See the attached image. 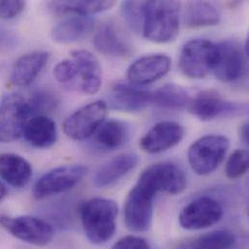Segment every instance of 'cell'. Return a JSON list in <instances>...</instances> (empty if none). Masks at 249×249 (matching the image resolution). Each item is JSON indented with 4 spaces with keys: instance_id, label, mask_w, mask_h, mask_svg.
<instances>
[{
    "instance_id": "cell-1",
    "label": "cell",
    "mask_w": 249,
    "mask_h": 249,
    "mask_svg": "<svg viewBox=\"0 0 249 249\" xmlns=\"http://www.w3.org/2000/svg\"><path fill=\"white\" fill-rule=\"evenodd\" d=\"M180 2L144 1L142 33L153 43L166 44L179 33Z\"/></svg>"
},
{
    "instance_id": "cell-2",
    "label": "cell",
    "mask_w": 249,
    "mask_h": 249,
    "mask_svg": "<svg viewBox=\"0 0 249 249\" xmlns=\"http://www.w3.org/2000/svg\"><path fill=\"white\" fill-rule=\"evenodd\" d=\"M80 213L85 235L90 243L103 245L114 237L119 214V207L114 200L91 198L82 205Z\"/></svg>"
},
{
    "instance_id": "cell-3",
    "label": "cell",
    "mask_w": 249,
    "mask_h": 249,
    "mask_svg": "<svg viewBox=\"0 0 249 249\" xmlns=\"http://www.w3.org/2000/svg\"><path fill=\"white\" fill-rule=\"evenodd\" d=\"M230 145L223 135H207L194 142L188 149V162L199 176L213 173L223 162Z\"/></svg>"
},
{
    "instance_id": "cell-4",
    "label": "cell",
    "mask_w": 249,
    "mask_h": 249,
    "mask_svg": "<svg viewBox=\"0 0 249 249\" xmlns=\"http://www.w3.org/2000/svg\"><path fill=\"white\" fill-rule=\"evenodd\" d=\"M216 58V44L206 39H193L182 47L178 65L184 76L204 79L213 71Z\"/></svg>"
},
{
    "instance_id": "cell-5",
    "label": "cell",
    "mask_w": 249,
    "mask_h": 249,
    "mask_svg": "<svg viewBox=\"0 0 249 249\" xmlns=\"http://www.w3.org/2000/svg\"><path fill=\"white\" fill-rule=\"evenodd\" d=\"M155 195L156 193L149 187L137 181L125 200L124 215L128 230L142 233L150 229Z\"/></svg>"
},
{
    "instance_id": "cell-6",
    "label": "cell",
    "mask_w": 249,
    "mask_h": 249,
    "mask_svg": "<svg viewBox=\"0 0 249 249\" xmlns=\"http://www.w3.org/2000/svg\"><path fill=\"white\" fill-rule=\"evenodd\" d=\"M30 119L27 99L18 92L6 94L0 101V142H12L22 137Z\"/></svg>"
},
{
    "instance_id": "cell-7",
    "label": "cell",
    "mask_w": 249,
    "mask_h": 249,
    "mask_svg": "<svg viewBox=\"0 0 249 249\" xmlns=\"http://www.w3.org/2000/svg\"><path fill=\"white\" fill-rule=\"evenodd\" d=\"M88 168L80 164L63 165L44 174L34 184L32 195L36 200L64 193L74 188L87 175Z\"/></svg>"
},
{
    "instance_id": "cell-8",
    "label": "cell",
    "mask_w": 249,
    "mask_h": 249,
    "mask_svg": "<svg viewBox=\"0 0 249 249\" xmlns=\"http://www.w3.org/2000/svg\"><path fill=\"white\" fill-rule=\"evenodd\" d=\"M190 113L203 122L218 118L236 117L248 112V105L224 99L217 91L207 89L190 98L187 105Z\"/></svg>"
},
{
    "instance_id": "cell-9",
    "label": "cell",
    "mask_w": 249,
    "mask_h": 249,
    "mask_svg": "<svg viewBox=\"0 0 249 249\" xmlns=\"http://www.w3.org/2000/svg\"><path fill=\"white\" fill-rule=\"evenodd\" d=\"M0 226L13 237L36 247L48 246L54 237V230L49 222L29 215L0 214Z\"/></svg>"
},
{
    "instance_id": "cell-10",
    "label": "cell",
    "mask_w": 249,
    "mask_h": 249,
    "mask_svg": "<svg viewBox=\"0 0 249 249\" xmlns=\"http://www.w3.org/2000/svg\"><path fill=\"white\" fill-rule=\"evenodd\" d=\"M138 182L158 192L178 195L187 185V178L183 170L175 163H156L147 167L139 177Z\"/></svg>"
},
{
    "instance_id": "cell-11",
    "label": "cell",
    "mask_w": 249,
    "mask_h": 249,
    "mask_svg": "<svg viewBox=\"0 0 249 249\" xmlns=\"http://www.w3.org/2000/svg\"><path fill=\"white\" fill-rule=\"evenodd\" d=\"M107 114L108 105L104 101L89 103L66 119L63 124L64 133L75 141L87 140L105 123Z\"/></svg>"
},
{
    "instance_id": "cell-12",
    "label": "cell",
    "mask_w": 249,
    "mask_h": 249,
    "mask_svg": "<svg viewBox=\"0 0 249 249\" xmlns=\"http://www.w3.org/2000/svg\"><path fill=\"white\" fill-rule=\"evenodd\" d=\"M223 213V208L218 201L204 196L187 204L180 212L178 221L183 229L198 231L218 223Z\"/></svg>"
},
{
    "instance_id": "cell-13",
    "label": "cell",
    "mask_w": 249,
    "mask_h": 249,
    "mask_svg": "<svg viewBox=\"0 0 249 249\" xmlns=\"http://www.w3.org/2000/svg\"><path fill=\"white\" fill-rule=\"evenodd\" d=\"M217 58L213 68L214 76L223 83L241 79L247 68V55L242 47L235 41L226 40L216 44Z\"/></svg>"
},
{
    "instance_id": "cell-14",
    "label": "cell",
    "mask_w": 249,
    "mask_h": 249,
    "mask_svg": "<svg viewBox=\"0 0 249 249\" xmlns=\"http://www.w3.org/2000/svg\"><path fill=\"white\" fill-rule=\"evenodd\" d=\"M172 60L167 54L153 53L135 60L127 70L129 84L136 87L150 85L164 77L171 68Z\"/></svg>"
},
{
    "instance_id": "cell-15",
    "label": "cell",
    "mask_w": 249,
    "mask_h": 249,
    "mask_svg": "<svg viewBox=\"0 0 249 249\" xmlns=\"http://www.w3.org/2000/svg\"><path fill=\"white\" fill-rule=\"evenodd\" d=\"M185 136V129L176 122H160L153 125L140 140L141 148L149 154L164 152L178 144Z\"/></svg>"
},
{
    "instance_id": "cell-16",
    "label": "cell",
    "mask_w": 249,
    "mask_h": 249,
    "mask_svg": "<svg viewBox=\"0 0 249 249\" xmlns=\"http://www.w3.org/2000/svg\"><path fill=\"white\" fill-rule=\"evenodd\" d=\"M71 58L78 68L77 89L85 94L97 93L102 86V68L95 55L85 50L71 52Z\"/></svg>"
},
{
    "instance_id": "cell-17",
    "label": "cell",
    "mask_w": 249,
    "mask_h": 249,
    "mask_svg": "<svg viewBox=\"0 0 249 249\" xmlns=\"http://www.w3.org/2000/svg\"><path fill=\"white\" fill-rule=\"evenodd\" d=\"M111 107L125 113H136L151 106V91L131 84L117 83L109 95Z\"/></svg>"
},
{
    "instance_id": "cell-18",
    "label": "cell",
    "mask_w": 249,
    "mask_h": 249,
    "mask_svg": "<svg viewBox=\"0 0 249 249\" xmlns=\"http://www.w3.org/2000/svg\"><path fill=\"white\" fill-rule=\"evenodd\" d=\"M139 157L134 153H124L112 158L96 171L93 184L97 188L110 187L116 184L137 167Z\"/></svg>"
},
{
    "instance_id": "cell-19",
    "label": "cell",
    "mask_w": 249,
    "mask_h": 249,
    "mask_svg": "<svg viewBox=\"0 0 249 249\" xmlns=\"http://www.w3.org/2000/svg\"><path fill=\"white\" fill-rule=\"evenodd\" d=\"M50 54L47 52H32L20 56L14 64L11 82L18 87H27L38 77L48 63Z\"/></svg>"
},
{
    "instance_id": "cell-20",
    "label": "cell",
    "mask_w": 249,
    "mask_h": 249,
    "mask_svg": "<svg viewBox=\"0 0 249 249\" xmlns=\"http://www.w3.org/2000/svg\"><path fill=\"white\" fill-rule=\"evenodd\" d=\"M94 27L90 16L74 15L60 20L52 30V38L58 44L77 42L89 36Z\"/></svg>"
},
{
    "instance_id": "cell-21",
    "label": "cell",
    "mask_w": 249,
    "mask_h": 249,
    "mask_svg": "<svg viewBox=\"0 0 249 249\" xmlns=\"http://www.w3.org/2000/svg\"><path fill=\"white\" fill-rule=\"evenodd\" d=\"M0 178L13 187L22 188L32 178V167L25 158L18 154L1 153Z\"/></svg>"
},
{
    "instance_id": "cell-22",
    "label": "cell",
    "mask_w": 249,
    "mask_h": 249,
    "mask_svg": "<svg viewBox=\"0 0 249 249\" xmlns=\"http://www.w3.org/2000/svg\"><path fill=\"white\" fill-rule=\"evenodd\" d=\"M22 136L34 147L49 148L57 140V128L55 123L48 116H35L27 122Z\"/></svg>"
},
{
    "instance_id": "cell-23",
    "label": "cell",
    "mask_w": 249,
    "mask_h": 249,
    "mask_svg": "<svg viewBox=\"0 0 249 249\" xmlns=\"http://www.w3.org/2000/svg\"><path fill=\"white\" fill-rule=\"evenodd\" d=\"M93 45L105 55L125 57L131 53L130 46L113 23H106L99 28L94 36Z\"/></svg>"
},
{
    "instance_id": "cell-24",
    "label": "cell",
    "mask_w": 249,
    "mask_h": 249,
    "mask_svg": "<svg viewBox=\"0 0 249 249\" xmlns=\"http://www.w3.org/2000/svg\"><path fill=\"white\" fill-rule=\"evenodd\" d=\"M47 5L49 10L54 15L70 13L79 16H90L111 10L116 5V1H51Z\"/></svg>"
},
{
    "instance_id": "cell-25",
    "label": "cell",
    "mask_w": 249,
    "mask_h": 249,
    "mask_svg": "<svg viewBox=\"0 0 249 249\" xmlns=\"http://www.w3.org/2000/svg\"><path fill=\"white\" fill-rule=\"evenodd\" d=\"M220 15L217 9L205 1H193L187 3L185 11V22L190 28L217 25Z\"/></svg>"
},
{
    "instance_id": "cell-26",
    "label": "cell",
    "mask_w": 249,
    "mask_h": 249,
    "mask_svg": "<svg viewBox=\"0 0 249 249\" xmlns=\"http://www.w3.org/2000/svg\"><path fill=\"white\" fill-rule=\"evenodd\" d=\"M187 92L175 84H167L151 91V105L170 110H178L187 107L189 103Z\"/></svg>"
},
{
    "instance_id": "cell-27",
    "label": "cell",
    "mask_w": 249,
    "mask_h": 249,
    "mask_svg": "<svg viewBox=\"0 0 249 249\" xmlns=\"http://www.w3.org/2000/svg\"><path fill=\"white\" fill-rule=\"evenodd\" d=\"M128 137V128L124 123L111 120L104 123L96 131V143L106 150H116L124 144Z\"/></svg>"
},
{
    "instance_id": "cell-28",
    "label": "cell",
    "mask_w": 249,
    "mask_h": 249,
    "mask_svg": "<svg viewBox=\"0 0 249 249\" xmlns=\"http://www.w3.org/2000/svg\"><path fill=\"white\" fill-rule=\"evenodd\" d=\"M236 241L235 235L227 230H217L199 237L193 243L194 249H231Z\"/></svg>"
},
{
    "instance_id": "cell-29",
    "label": "cell",
    "mask_w": 249,
    "mask_h": 249,
    "mask_svg": "<svg viewBox=\"0 0 249 249\" xmlns=\"http://www.w3.org/2000/svg\"><path fill=\"white\" fill-rule=\"evenodd\" d=\"M249 151L247 149H236L227 160L225 167L226 177L236 179L246 175L249 171Z\"/></svg>"
},
{
    "instance_id": "cell-30",
    "label": "cell",
    "mask_w": 249,
    "mask_h": 249,
    "mask_svg": "<svg viewBox=\"0 0 249 249\" xmlns=\"http://www.w3.org/2000/svg\"><path fill=\"white\" fill-rule=\"evenodd\" d=\"M144 1H124L122 3V14L128 26L135 32L142 30Z\"/></svg>"
},
{
    "instance_id": "cell-31",
    "label": "cell",
    "mask_w": 249,
    "mask_h": 249,
    "mask_svg": "<svg viewBox=\"0 0 249 249\" xmlns=\"http://www.w3.org/2000/svg\"><path fill=\"white\" fill-rule=\"evenodd\" d=\"M27 103L29 106L31 118H33L35 116L41 115L47 116L46 113L55 109L57 105V99L52 93L39 91L27 99Z\"/></svg>"
},
{
    "instance_id": "cell-32",
    "label": "cell",
    "mask_w": 249,
    "mask_h": 249,
    "mask_svg": "<svg viewBox=\"0 0 249 249\" xmlns=\"http://www.w3.org/2000/svg\"><path fill=\"white\" fill-rule=\"evenodd\" d=\"M78 75V68L76 62L71 59H65L58 64L53 69V76L57 82L60 84L68 85L76 82Z\"/></svg>"
},
{
    "instance_id": "cell-33",
    "label": "cell",
    "mask_w": 249,
    "mask_h": 249,
    "mask_svg": "<svg viewBox=\"0 0 249 249\" xmlns=\"http://www.w3.org/2000/svg\"><path fill=\"white\" fill-rule=\"evenodd\" d=\"M25 1L3 0L0 1V18L12 19L21 14L25 8Z\"/></svg>"
},
{
    "instance_id": "cell-34",
    "label": "cell",
    "mask_w": 249,
    "mask_h": 249,
    "mask_svg": "<svg viewBox=\"0 0 249 249\" xmlns=\"http://www.w3.org/2000/svg\"><path fill=\"white\" fill-rule=\"evenodd\" d=\"M112 249H150L148 243L138 236H126L119 240Z\"/></svg>"
},
{
    "instance_id": "cell-35",
    "label": "cell",
    "mask_w": 249,
    "mask_h": 249,
    "mask_svg": "<svg viewBox=\"0 0 249 249\" xmlns=\"http://www.w3.org/2000/svg\"><path fill=\"white\" fill-rule=\"evenodd\" d=\"M239 137L240 140L246 144H249V124L248 122L244 123L239 128Z\"/></svg>"
},
{
    "instance_id": "cell-36",
    "label": "cell",
    "mask_w": 249,
    "mask_h": 249,
    "mask_svg": "<svg viewBox=\"0 0 249 249\" xmlns=\"http://www.w3.org/2000/svg\"><path fill=\"white\" fill-rule=\"evenodd\" d=\"M7 195V189L5 184L0 180V201Z\"/></svg>"
},
{
    "instance_id": "cell-37",
    "label": "cell",
    "mask_w": 249,
    "mask_h": 249,
    "mask_svg": "<svg viewBox=\"0 0 249 249\" xmlns=\"http://www.w3.org/2000/svg\"><path fill=\"white\" fill-rule=\"evenodd\" d=\"M175 249H193V243H183V244H180Z\"/></svg>"
}]
</instances>
